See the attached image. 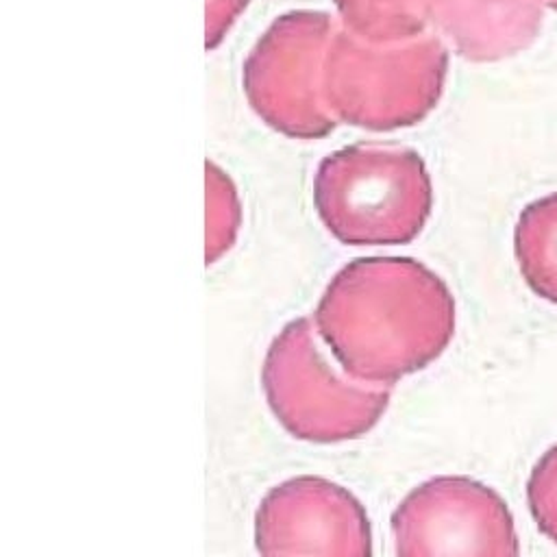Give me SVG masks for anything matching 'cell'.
Here are the masks:
<instances>
[{
    "label": "cell",
    "mask_w": 557,
    "mask_h": 557,
    "mask_svg": "<svg viewBox=\"0 0 557 557\" xmlns=\"http://www.w3.org/2000/svg\"><path fill=\"white\" fill-rule=\"evenodd\" d=\"M315 331L348 376L392 385L444 352L455 300L416 259L361 257L331 278L315 307Z\"/></svg>",
    "instance_id": "obj_1"
},
{
    "label": "cell",
    "mask_w": 557,
    "mask_h": 557,
    "mask_svg": "<svg viewBox=\"0 0 557 557\" xmlns=\"http://www.w3.org/2000/svg\"><path fill=\"white\" fill-rule=\"evenodd\" d=\"M313 202L335 239L350 246H396L422 231L433 191L416 150L396 144H355L322 159Z\"/></svg>",
    "instance_id": "obj_2"
},
{
    "label": "cell",
    "mask_w": 557,
    "mask_h": 557,
    "mask_svg": "<svg viewBox=\"0 0 557 557\" xmlns=\"http://www.w3.org/2000/svg\"><path fill=\"white\" fill-rule=\"evenodd\" d=\"M446 67L437 35L376 44L339 26L326 54V100L337 122L370 131L411 126L435 109Z\"/></svg>",
    "instance_id": "obj_3"
},
{
    "label": "cell",
    "mask_w": 557,
    "mask_h": 557,
    "mask_svg": "<svg viewBox=\"0 0 557 557\" xmlns=\"http://www.w3.org/2000/svg\"><path fill=\"white\" fill-rule=\"evenodd\" d=\"M263 392L276 420L298 440L331 444L368 433L389 405V387L363 385L335 372L318 348L313 324L298 318L272 339Z\"/></svg>",
    "instance_id": "obj_4"
},
{
    "label": "cell",
    "mask_w": 557,
    "mask_h": 557,
    "mask_svg": "<svg viewBox=\"0 0 557 557\" xmlns=\"http://www.w3.org/2000/svg\"><path fill=\"white\" fill-rule=\"evenodd\" d=\"M337 24L322 11L276 17L244 63V91L255 113L274 131L315 139L339 122L326 89V54Z\"/></svg>",
    "instance_id": "obj_5"
},
{
    "label": "cell",
    "mask_w": 557,
    "mask_h": 557,
    "mask_svg": "<svg viewBox=\"0 0 557 557\" xmlns=\"http://www.w3.org/2000/svg\"><path fill=\"white\" fill-rule=\"evenodd\" d=\"M396 557H520L503 496L470 476H435L392 513Z\"/></svg>",
    "instance_id": "obj_6"
},
{
    "label": "cell",
    "mask_w": 557,
    "mask_h": 557,
    "mask_svg": "<svg viewBox=\"0 0 557 557\" xmlns=\"http://www.w3.org/2000/svg\"><path fill=\"white\" fill-rule=\"evenodd\" d=\"M259 557H372L363 505L342 485L302 474L272 487L255 516Z\"/></svg>",
    "instance_id": "obj_7"
},
{
    "label": "cell",
    "mask_w": 557,
    "mask_h": 557,
    "mask_svg": "<svg viewBox=\"0 0 557 557\" xmlns=\"http://www.w3.org/2000/svg\"><path fill=\"white\" fill-rule=\"evenodd\" d=\"M548 0H431V24L470 61H498L540 33Z\"/></svg>",
    "instance_id": "obj_8"
},
{
    "label": "cell",
    "mask_w": 557,
    "mask_h": 557,
    "mask_svg": "<svg viewBox=\"0 0 557 557\" xmlns=\"http://www.w3.org/2000/svg\"><path fill=\"white\" fill-rule=\"evenodd\" d=\"M513 250L524 283L557 305V194L529 202L516 224Z\"/></svg>",
    "instance_id": "obj_9"
},
{
    "label": "cell",
    "mask_w": 557,
    "mask_h": 557,
    "mask_svg": "<svg viewBox=\"0 0 557 557\" xmlns=\"http://www.w3.org/2000/svg\"><path fill=\"white\" fill-rule=\"evenodd\" d=\"M342 26L376 41H405L424 35L431 24V0H335Z\"/></svg>",
    "instance_id": "obj_10"
},
{
    "label": "cell",
    "mask_w": 557,
    "mask_h": 557,
    "mask_svg": "<svg viewBox=\"0 0 557 557\" xmlns=\"http://www.w3.org/2000/svg\"><path fill=\"white\" fill-rule=\"evenodd\" d=\"M239 226V202L231 181L207 163V263H213L231 244Z\"/></svg>",
    "instance_id": "obj_11"
},
{
    "label": "cell",
    "mask_w": 557,
    "mask_h": 557,
    "mask_svg": "<svg viewBox=\"0 0 557 557\" xmlns=\"http://www.w3.org/2000/svg\"><path fill=\"white\" fill-rule=\"evenodd\" d=\"M527 503L537 529L557 544V444L535 461L527 481Z\"/></svg>",
    "instance_id": "obj_12"
},
{
    "label": "cell",
    "mask_w": 557,
    "mask_h": 557,
    "mask_svg": "<svg viewBox=\"0 0 557 557\" xmlns=\"http://www.w3.org/2000/svg\"><path fill=\"white\" fill-rule=\"evenodd\" d=\"M248 0H207V48H215Z\"/></svg>",
    "instance_id": "obj_13"
},
{
    "label": "cell",
    "mask_w": 557,
    "mask_h": 557,
    "mask_svg": "<svg viewBox=\"0 0 557 557\" xmlns=\"http://www.w3.org/2000/svg\"><path fill=\"white\" fill-rule=\"evenodd\" d=\"M548 7H553L557 11V0H548Z\"/></svg>",
    "instance_id": "obj_14"
}]
</instances>
